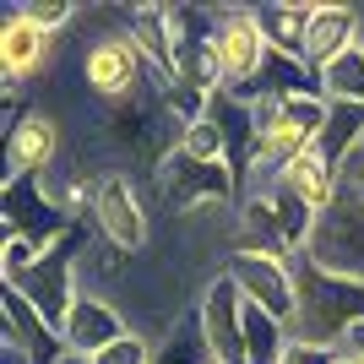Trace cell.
Returning <instances> with one entry per match:
<instances>
[{"label":"cell","instance_id":"cell-10","mask_svg":"<svg viewBox=\"0 0 364 364\" xmlns=\"http://www.w3.org/2000/svg\"><path fill=\"white\" fill-rule=\"evenodd\" d=\"M60 164V120L44 104L6 125V180H44Z\"/></svg>","mask_w":364,"mask_h":364},{"label":"cell","instance_id":"cell-5","mask_svg":"<svg viewBox=\"0 0 364 364\" xmlns=\"http://www.w3.org/2000/svg\"><path fill=\"white\" fill-rule=\"evenodd\" d=\"M223 272L234 277V289L245 294V304H256L267 316H277L294 332V310H299V283H294V261L272 256V250H228Z\"/></svg>","mask_w":364,"mask_h":364},{"label":"cell","instance_id":"cell-4","mask_svg":"<svg viewBox=\"0 0 364 364\" xmlns=\"http://www.w3.org/2000/svg\"><path fill=\"white\" fill-rule=\"evenodd\" d=\"M76 71H82V87H87L104 109L136 104L141 87H147V55H141V44L131 38L125 22H120V28H109V33H92L87 44H82Z\"/></svg>","mask_w":364,"mask_h":364},{"label":"cell","instance_id":"cell-26","mask_svg":"<svg viewBox=\"0 0 364 364\" xmlns=\"http://www.w3.org/2000/svg\"><path fill=\"white\" fill-rule=\"evenodd\" d=\"M55 364H92V359H82V353H65V359H55Z\"/></svg>","mask_w":364,"mask_h":364},{"label":"cell","instance_id":"cell-6","mask_svg":"<svg viewBox=\"0 0 364 364\" xmlns=\"http://www.w3.org/2000/svg\"><path fill=\"white\" fill-rule=\"evenodd\" d=\"M304 256L316 261V267H326V272H337V277L364 283V201L343 191V196L316 218Z\"/></svg>","mask_w":364,"mask_h":364},{"label":"cell","instance_id":"cell-25","mask_svg":"<svg viewBox=\"0 0 364 364\" xmlns=\"http://www.w3.org/2000/svg\"><path fill=\"white\" fill-rule=\"evenodd\" d=\"M337 353H343L348 364H364V321L348 326V337H343V348H337Z\"/></svg>","mask_w":364,"mask_h":364},{"label":"cell","instance_id":"cell-23","mask_svg":"<svg viewBox=\"0 0 364 364\" xmlns=\"http://www.w3.org/2000/svg\"><path fill=\"white\" fill-rule=\"evenodd\" d=\"M277 364H343V353L337 348H316V343H299V337H294Z\"/></svg>","mask_w":364,"mask_h":364},{"label":"cell","instance_id":"cell-12","mask_svg":"<svg viewBox=\"0 0 364 364\" xmlns=\"http://www.w3.org/2000/svg\"><path fill=\"white\" fill-rule=\"evenodd\" d=\"M364 44V11L359 6H343V0H316L310 11V28H304V65L321 71V65L343 60L348 49Z\"/></svg>","mask_w":364,"mask_h":364},{"label":"cell","instance_id":"cell-16","mask_svg":"<svg viewBox=\"0 0 364 364\" xmlns=\"http://www.w3.org/2000/svg\"><path fill=\"white\" fill-rule=\"evenodd\" d=\"M152 364H213V348H207V337H201V321H196V304L185 310L164 337H158V348H152Z\"/></svg>","mask_w":364,"mask_h":364},{"label":"cell","instance_id":"cell-17","mask_svg":"<svg viewBox=\"0 0 364 364\" xmlns=\"http://www.w3.org/2000/svg\"><path fill=\"white\" fill-rule=\"evenodd\" d=\"M289 343H294V332L277 316H267V310H256V304H245V364H277Z\"/></svg>","mask_w":364,"mask_h":364},{"label":"cell","instance_id":"cell-21","mask_svg":"<svg viewBox=\"0 0 364 364\" xmlns=\"http://www.w3.org/2000/svg\"><path fill=\"white\" fill-rule=\"evenodd\" d=\"M22 11H28L44 33H55V38L76 22V6H71V0H22Z\"/></svg>","mask_w":364,"mask_h":364},{"label":"cell","instance_id":"cell-14","mask_svg":"<svg viewBox=\"0 0 364 364\" xmlns=\"http://www.w3.org/2000/svg\"><path fill=\"white\" fill-rule=\"evenodd\" d=\"M277 185H283V191H289L294 201H304V207H310V213H326V207H332L337 196H343V168L332 164V158H326V152L321 147H304L299 158H289V164L277 168L272 174Z\"/></svg>","mask_w":364,"mask_h":364},{"label":"cell","instance_id":"cell-13","mask_svg":"<svg viewBox=\"0 0 364 364\" xmlns=\"http://www.w3.org/2000/svg\"><path fill=\"white\" fill-rule=\"evenodd\" d=\"M0 343H16L33 364L65 359V337L28 304V294H22V289H6V283H0Z\"/></svg>","mask_w":364,"mask_h":364},{"label":"cell","instance_id":"cell-24","mask_svg":"<svg viewBox=\"0 0 364 364\" xmlns=\"http://www.w3.org/2000/svg\"><path fill=\"white\" fill-rule=\"evenodd\" d=\"M343 191L364 201V147H353V152H348V164H343Z\"/></svg>","mask_w":364,"mask_h":364},{"label":"cell","instance_id":"cell-11","mask_svg":"<svg viewBox=\"0 0 364 364\" xmlns=\"http://www.w3.org/2000/svg\"><path fill=\"white\" fill-rule=\"evenodd\" d=\"M125 332H131V321H125V310L114 304V294H104V289H82V299L71 304V316H65V326H60L65 353H82V359H98V353L114 348Z\"/></svg>","mask_w":364,"mask_h":364},{"label":"cell","instance_id":"cell-8","mask_svg":"<svg viewBox=\"0 0 364 364\" xmlns=\"http://www.w3.org/2000/svg\"><path fill=\"white\" fill-rule=\"evenodd\" d=\"M82 289H87V277H82V256H76V234L65 245H55V250H44V261H38L28 272V283H22L28 304L55 332L65 326V316H71V304L82 299Z\"/></svg>","mask_w":364,"mask_h":364},{"label":"cell","instance_id":"cell-19","mask_svg":"<svg viewBox=\"0 0 364 364\" xmlns=\"http://www.w3.org/2000/svg\"><path fill=\"white\" fill-rule=\"evenodd\" d=\"M316 147L326 152L337 168H343V164H348V152H353V147H364V109L332 104V120H326V131H321Z\"/></svg>","mask_w":364,"mask_h":364},{"label":"cell","instance_id":"cell-2","mask_svg":"<svg viewBox=\"0 0 364 364\" xmlns=\"http://www.w3.org/2000/svg\"><path fill=\"white\" fill-rule=\"evenodd\" d=\"M213 60H218V76H223V98L234 104H256L261 98V71L272 60V44L261 33V11L250 6H223L213 11Z\"/></svg>","mask_w":364,"mask_h":364},{"label":"cell","instance_id":"cell-22","mask_svg":"<svg viewBox=\"0 0 364 364\" xmlns=\"http://www.w3.org/2000/svg\"><path fill=\"white\" fill-rule=\"evenodd\" d=\"M152 348H158L152 337H141V332H125L120 343H114V348H104L92 364H152Z\"/></svg>","mask_w":364,"mask_h":364},{"label":"cell","instance_id":"cell-9","mask_svg":"<svg viewBox=\"0 0 364 364\" xmlns=\"http://www.w3.org/2000/svg\"><path fill=\"white\" fill-rule=\"evenodd\" d=\"M60 55V38L44 33L22 6L0 16V76H6V92H22L33 76H44Z\"/></svg>","mask_w":364,"mask_h":364},{"label":"cell","instance_id":"cell-27","mask_svg":"<svg viewBox=\"0 0 364 364\" xmlns=\"http://www.w3.org/2000/svg\"><path fill=\"white\" fill-rule=\"evenodd\" d=\"M343 364H348V359H343Z\"/></svg>","mask_w":364,"mask_h":364},{"label":"cell","instance_id":"cell-1","mask_svg":"<svg viewBox=\"0 0 364 364\" xmlns=\"http://www.w3.org/2000/svg\"><path fill=\"white\" fill-rule=\"evenodd\" d=\"M294 283H299V310H294V337L316 348H343L348 326L364 321V283L337 277L316 267L310 256H294Z\"/></svg>","mask_w":364,"mask_h":364},{"label":"cell","instance_id":"cell-15","mask_svg":"<svg viewBox=\"0 0 364 364\" xmlns=\"http://www.w3.org/2000/svg\"><path fill=\"white\" fill-rule=\"evenodd\" d=\"M261 11V33L277 55H294L304 60V28H310V11L316 0H272V6H256Z\"/></svg>","mask_w":364,"mask_h":364},{"label":"cell","instance_id":"cell-18","mask_svg":"<svg viewBox=\"0 0 364 364\" xmlns=\"http://www.w3.org/2000/svg\"><path fill=\"white\" fill-rule=\"evenodd\" d=\"M321 98L326 104H348V109H364V44L348 49L343 60L321 65Z\"/></svg>","mask_w":364,"mask_h":364},{"label":"cell","instance_id":"cell-7","mask_svg":"<svg viewBox=\"0 0 364 364\" xmlns=\"http://www.w3.org/2000/svg\"><path fill=\"white\" fill-rule=\"evenodd\" d=\"M196 321L213 348V364H245V294L223 267L196 289Z\"/></svg>","mask_w":364,"mask_h":364},{"label":"cell","instance_id":"cell-20","mask_svg":"<svg viewBox=\"0 0 364 364\" xmlns=\"http://www.w3.org/2000/svg\"><path fill=\"white\" fill-rule=\"evenodd\" d=\"M38 261H44V250H38L28 234H6V245H0V283H6V289H22Z\"/></svg>","mask_w":364,"mask_h":364},{"label":"cell","instance_id":"cell-3","mask_svg":"<svg viewBox=\"0 0 364 364\" xmlns=\"http://www.w3.org/2000/svg\"><path fill=\"white\" fill-rule=\"evenodd\" d=\"M87 223H92V234H98L109 250H120V256L147 250V240H152V213H147L141 185L131 180V168L109 164V168H98V174H92Z\"/></svg>","mask_w":364,"mask_h":364}]
</instances>
